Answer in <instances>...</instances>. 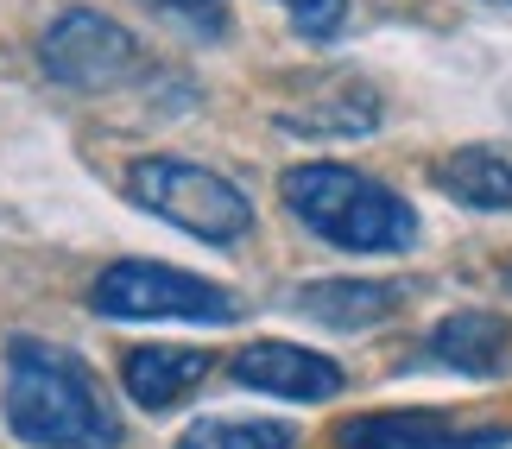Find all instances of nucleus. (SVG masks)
I'll use <instances>...</instances> for the list:
<instances>
[{
	"instance_id": "obj_1",
	"label": "nucleus",
	"mask_w": 512,
	"mask_h": 449,
	"mask_svg": "<svg viewBox=\"0 0 512 449\" xmlns=\"http://www.w3.org/2000/svg\"><path fill=\"white\" fill-rule=\"evenodd\" d=\"M0 405H7L13 437L32 449H121L127 443L89 361L38 336H19L7 348V399Z\"/></svg>"
},
{
	"instance_id": "obj_2",
	"label": "nucleus",
	"mask_w": 512,
	"mask_h": 449,
	"mask_svg": "<svg viewBox=\"0 0 512 449\" xmlns=\"http://www.w3.org/2000/svg\"><path fill=\"white\" fill-rule=\"evenodd\" d=\"M285 209L298 216L317 241L348 247V253H405L418 241V216L399 190L373 184L354 165H298L285 171Z\"/></svg>"
},
{
	"instance_id": "obj_3",
	"label": "nucleus",
	"mask_w": 512,
	"mask_h": 449,
	"mask_svg": "<svg viewBox=\"0 0 512 449\" xmlns=\"http://www.w3.org/2000/svg\"><path fill=\"white\" fill-rule=\"evenodd\" d=\"M127 197L171 228L196 234L209 247H234L253 234V203L241 184H228L222 171L190 165V159H133L127 165Z\"/></svg>"
},
{
	"instance_id": "obj_4",
	"label": "nucleus",
	"mask_w": 512,
	"mask_h": 449,
	"mask_svg": "<svg viewBox=\"0 0 512 449\" xmlns=\"http://www.w3.org/2000/svg\"><path fill=\"white\" fill-rule=\"evenodd\" d=\"M89 310L95 317H114V323H228L234 317V298L222 285L196 279L184 266H165V260H114L95 272L89 285Z\"/></svg>"
},
{
	"instance_id": "obj_5",
	"label": "nucleus",
	"mask_w": 512,
	"mask_h": 449,
	"mask_svg": "<svg viewBox=\"0 0 512 449\" xmlns=\"http://www.w3.org/2000/svg\"><path fill=\"white\" fill-rule=\"evenodd\" d=\"M38 64H45L51 83L64 89H114L140 70V45H133L127 26H114L108 13L95 7H70L57 13L45 38H38Z\"/></svg>"
},
{
	"instance_id": "obj_6",
	"label": "nucleus",
	"mask_w": 512,
	"mask_h": 449,
	"mask_svg": "<svg viewBox=\"0 0 512 449\" xmlns=\"http://www.w3.org/2000/svg\"><path fill=\"white\" fill-rule=\"evenodd\" d=\"M342 449H512L506 424H456L437 412H367L336 431Z\"/></svg>"
},
{
	"instance_id": "obj_7",
	"label": "nucleus",
	"mask_w": 512,
	"mask_h": 449,
	"mask_svg": "<svg viewBox=\"0 0 512 449\" xmlns=\"http://www.w3.org/2000/svg\"><path fill=\"white\" fill-rule=\"evenodd\" d=\"M234 380L253 386V393H272V399H298V405L336 399L348 386L342 361L317 355V348H298V342H247L234 355Z\"/></svg>"
},
{
	"instance_id": "obj_8",
	"label": "nucleus",
	"mask_w": 512,
	"mask_h": 449,
	"mask_svg": "<svg viewBox=\"0 0 512 449\" xmlns=\"http://www.w3.org/2000/svg\"><path fill=\"white\" fill-rule=\"evenodd\" d=\"M209 355L203 348H127L121 361V386L127 399L140 405V412H171V405H184L196 386L209 380Z\"/></svg>"
},
{
	"instance_id": "obj_9",
	"label": "nucleus",
	"mask_w": 512,
	"mask_h": 449,
	"mask_svg": "<svg viewBox=\"0 0 512 449\" xmlns=\"http://www.w3.org/2000/svg\"><path fill=\"white\" fill-rule=\"evenodd\" d=\"M506 342H512L506 317H494V310H456V317H443L424 336V361L456 367V374H500Z\"/></svg>"
},
{
	"instance_id": "obj_10",
	"label": "nucleus",
	"mask_w": 512,
	"mask_h": 449,
	"mask_svg": "<svg viewBox=\"0 0 512 449\" xmlns=\"http://www.w3.org/2000/svg\"><path fill=\"white\" fill-rule=\"evenodd\" d=\"M298 310L317 317L329 329H367L399 310V285H380V279H317L298 291Z\"/></svg>"
},
{
	"instance_id": "obj_11",
	"label": "nucleus",
	"mask_w": 512,
	"mask_h": 449,
	"mask_svg": "<svg viewBox=\"0 0 512 449\" xmlns=\"http://www.w3.org/2000/svg\"><path fill=\"white\" fill-rule=\"evenodd\" d=\"M437 184L468 209H512V159L494 146H462L437 165Z\"/></svg>"
},
{
	"instance_id": "obj_12",
	"label": "nucleus",
	"mask_w": 512,
	"mask_h": 449,
	"mask_svg": "<svg viewBox=\"0 0 512 449\" xmlns=\"http://www.w3.org/2000/svg\"><path fill=\"white\" fill-rule=\"evenodd\" d=\"M177 449H298V431L279 418H203L177 437Z\"/></svg>"
},
{
	"instance_id": "obj_13",
	"label": "nucleus",
	"mask_w": 512,
	"mask_h": 449,
	"mask_svg": "<svg viewBox=\"0 0 512 449\" xmlns=\"http://www.w3.org/2000/svg\"><path fill=\"white\" fill-rule=\"evenodd\" d=\"M146 7L177 19V26H190V32H203V38L228 32V0H146Z\"/></svg>"
},
{
	"instance_id": "obj_14",
	"label": "nucleus",
	"mask_w": 512,
	"mask_h": 449,
	"mask_svg": "<svg viewBox=\"0 0 512 449\" xmlns=\"http://www.w3.org/2000/svg\"><path fill=\"white\" fill-rule=\"evenodd\" d=\"M279 7L291 13V26L304 38H336L348 19V0H279Z\"/></svg>"
},
{
	"instance_id": "obj_15",
	"label": "nucleus",
	"mask_w": 512,
	"mask_h": 449,
	"mask_svg": "<svg viewBox=\"0 0 512 449\" xmlns=\"http://www.w3.org/2000/svg\"><path fill=\"white\" fill-rule=\"evenodd\" d=\"M506 279H512V266H506Z\"/></svg>"
}]
</instances>
